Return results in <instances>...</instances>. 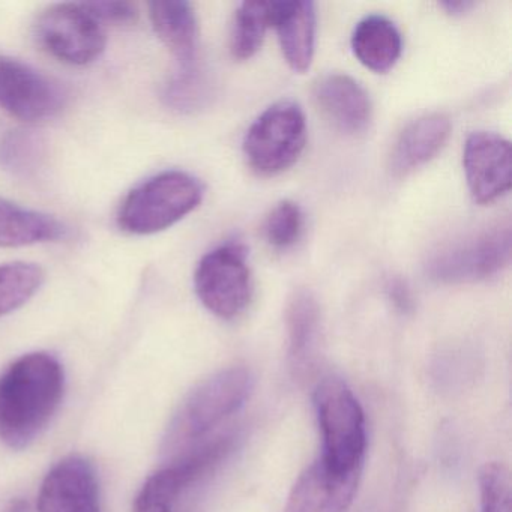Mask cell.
Returning <instances> with one entry per match:
<instances>
[{"mask_svg":"<svg viewBox=\"0 0 512 512\" xmlns=\"http://www.w3.org/2000/svg\"><path fill=\"white\" fill-rule=\"evenodd\" d=\"M65 392L61 362L28 353L0 374V440L13 449L31 445L52 421Z\"/></svg>","mask_w":512,"mask_h":512,"instance_id":"1","label":"cell"},{"mask_svg":"<svg viewBox=\"0 0 512 512\" xmlns=\"http://www.w3.org/2000/svg\"><path fill=\"white\" fill-rule=\"evenodd\" d=\"M251 389L253 376L244 367L227 368L200 383L173 416L164 437V454L176 460L199 446L215 427L244 406Z\"/></svg>","mask_w":512,"mask_h":512,"instance_id":"2","label":"cell"},{"mask_svg":"<svg viewBox=\"0 0 512 512\" xmlns=\"http://www.w3.org/2000/svg\"><path fill=\"white\" fill-rule=\"evenodd\" d=\"M314 407L323 439L320 458L335 472H362L367 430L352 389L338 377H326L314 391Z\"/></svg>","mask_w":512,"mask_h":512,"instance_id":"3","label":"cell"},{"mask_svg":"<svg viewBox=\"0 0 512 512\" xmlns=\"http://www.w3.org/2000/svg\"><path fill=\"white\" fill-rule=\"evenodd\" d=\"M205 188L190 173L170 170L134 188L121 205L118 223L131 235H154L175 226L202 203Z\"/></svg>","mask_w":512,"mask_h":512,"instance_id":"4","label":"cell"},{"mask_svg":"<svg viewBox=\"0 0 512 512\" xmlns=\"http://www.w3.org/2000/svg\"><path fill=\"white\" fill-rule=\"evenodd\" d=\"M307 145V121L301 106L283 100L269 106L248 128L244 155L260 176H275L289 170Z\"/></svg>","mask_w":512,"mask_h":512,"instance_id":"5","label":"cell"},{"mask_svg":"<svg viewBox=\"0 0 512 512\" xmlns=\"http://www.w3.org/2000/svg\"><path fill=\"white\" fill-rule=\"evenodd\" d=\"M511 226L500 223L437 251L427 274L440 284L481 283L502 274L511 262Z\"/></svg>","mask_w":512,"mask_h":512,"instance_id":"6","label":"cell"},{"mask_svg":"<svg viewBox=\"0 0 512 512\" xmlns=\"http://www.w3.org/2000/svg\"><path fill=\"white\" fill-rule=\"evenodd\" d=\"M194 287L200 302L220 319L232 320L244 313L253 296L247 250L229 242L209 251L197 266Z\"/></svg>","mask_w":512,"mask_h":512,"instance_id":"7","label":"cell"},{"mask_svg":"<svg viewBox=\"0 0 512 512\" xmlns=\"http://www.w3.org/2000/svg\"><path fill=\"white\" fill-rule=\"evenodd\" d=\"M235 443L236 434L215 437L149 476L134 503V512L175 511L182 494L214 472L233 451Z\"/></svg>","mask_w":512,"mask_h":512,"instance_id":"8","label":"cell"},{"mask_svg":"<svg viewBox=\"0 0 512 512\" xmlns=\"http://www.w3.org/2000/svg\"><path fill=\"white\" fill-rule=\"evenodd\" d=\"M35 35L49 55L77 67L97 61L107 46L103 25L83 4H58L47 8L35 25Z\"/></svg>","mask_w":512,"mask_h":512,"instance_id":"9","label":"cell"},{"mask_svg":"<svg viewBox=\"0 0 512 512\" xmlns=\"http://www.w3.org/2000/svg\"><path fill=\"white\" fill-rule=\"evenodd\" d=\"M58 82L16 59L0 56V109L23 122L46 121L64 109Z\"/></svg>","mask_w":512,"mask_h":512,"instance_id":"10","label":"cell"},{"mask_svg":"<svg viewBox=\"0 0 512 512\" xmlns=\"http://www.w3.org/2000/svg\"><path fill=\"white\" fill-rule=\"evenodd\" d=\"M463 167L470 196L490 205L511 190V143L499 134L475 131L464 143Z\"/></svg>","mask_w":512,"mask_h":512,"instance_id":"11","label":"cell"},{"mask_svg":"<svg viewBox=\"0 0 512 512\" xmlns=\"http://www.w3.org/2000/svg\"><path fill=\"white\" fill-rule=\"evenodd\" d=\"M38 512H100L94 466L79 455L59 461L41 485Z\"/></svg>","mask_w":512,"mask_h":512,"instance_id":"12","label":"cell"},{"mask_svg":"<svg viewBox=\"0 0 512 512\" xmlns=\"http://www.w3.org/2000/svg\"><path fill=\"white\" fill-rule=\"evenodd\" d=\"M359 479L361 472H335L319 457L293 485L286 512H346Z\"/></svg>","mask_w":512,"mask_h":512,"instance_id":"13","label":"cell"},{"mask_svg":"<svg viewBox=\"0 0 512 512\" xmlns=\"http://www.w3.org/2000/svg\"><path fill=\"white\" fill-rule=\"evenodd\" d=\"M313 97L322 115L332 127L344 134H361L371 121L370 95L364 86L347 76L332 73L320 77L313 86Z\"/></svg>","mask_w":512,"mask_h":512,"instance_id":"14","label":"cell"},{"mask_svg":"<svg viewBox=\"0 0 512 512\" xmlns=\"http://www.w3.org/2000/svg\"><path fill=\"white\" fill-rule=\"evenodd\" d=\"M316 23L313 2H272V28L277 31L284 58L295 73H305L313 64Z\"/></svg>","mask_w":512,"mask_h":512,"instance_id":"15","label":"cell"},{"mask_svg":"<svg viewBox=\"0 0 512 512\" xmlns=\"http://www.w3.org/2000/svg\"><path fill=\"white\" fill-rule=\"evenodd\" d=\"M451 121L443 113H430L410 122L392 148L389 166L395 176H406L430 163L448 142Z\"/></svg>","mask_w":512,"mask_h":512,"instance_id":"16","label":"cell"},{"mask_svg":"<svg viewBox=\"0 0 512 512\" xmlns=\"http://www.w3.org/2000/svg\"><path fill=\"white\" fill-rule=\"evenodd\" d=\"M149 16L158 37L175 56L176 67L199 64V26L196 11L190 2H152Z\"/></svg>","mask_w":512,"mask_h":512,"instance_id":"17","label":"cell"},{"mask_svg":"<svg viewBox=\"0 0 512 512\" xmlns=\"http://www.w3.org/2000/svg\"><path fill=\"white\" fill-rule=\"evenodd\" d=\"M289 359L296 374L305 373L316 361L322 334V311L310 290L293 293L286 308Z\"/></svg>","mask_w":512,"mask_h":512,"instance_id":"18","label":"cell"},{"mask_svg":"<svg viewBox=\"0 0 512 512\" xmlns=\"http://www.w3.org/2000/svg\"><path fill=\"white\" fill-rule=\"evenodd\" d=\"M355 58L374 73H386L394 68L403 52V38L388 17L368 16L355 26L352 34Z\"/></svg>","mask_w":512,"mask_h":512,"instance_id":"19","label":"cell"},{"mask_svg":"<svg viewBox=\"0 0 512 512\" xmlns=\"http://www.w3.org/2000/svg\"><path fill=\"white\" fill-rule=\"evenodd\" d=\"M65 235L67 229L56 218L0 199V248L53 242Z\"/></svg>","mask_w":512,"mask_h":512,"instance_id":"20","label":"cell"},{"mask_svg":"<svg viewBox=\"0 0 512 512\" xmlns=\"http://www.w3.org/2000/svg\"><path fill=\"white\" fill-rule=\"evenodd\" d=\"M272 28V2H244L233 17L230 52L238 61L253 58Z\"/></svg>","mask_w":512,"mask_h":512,"instance_id":"21","label":"cell"},{"mask_svg":"<svg viewBox=\"0 0 512 512\" xmlns=\"http://www.w3.org/2000/svg\"><path fill=\"white\" fill-rule=\"evenodd\" d=\"M43 281V269L34 263L0 265V317L23 307L40 290Z\"/></svg>","mask_w":512,"mask_h":512,"instance_id":"22","label":"cell"},{"mask_svg":"<svg viewBox=\"0 0 512 512\" xmlns=\"http://www.w3.org/2000/svg\"><path fill=\"white\" fill-rule=\"evenodd\" d=\"M209 97L211 85L199 64L176 67L164 88L167 106L179 112H196L208 103Z\"/></svg>","mask_w":512,"mask_h":512,"instance_id":"23","label":"cell"},{"mask_svg":"<svg viewBox=\"0 0 512 512\" xmlns=\"http://www.w3.org/2000/svg\"><path fill=\"white\" fill-rule=\"evenodd\" d=\"M304 214L301 206L292 200L277 203L263 223V236L275 250H287L301 238Z\"/></svg>","mask_w":512,"mask_h":512,"instance_id":"24","label":"cell"},{"mask_svg":"<svg viewBox=\"0 0 512 512\" xmlns=\"http://www.w3.org/2000/svg\"><path fill=\"white\" fill-rule=\"evenodd\" d=\"M43 157V143L31 131H13L0 145V160L7 169L28 175Z\"/></svg>","mask_w":512,"mask_h":512,"instance_id":"25","label":"cell"},{"mask_svg":"<svg viewBox=\"0 0 512 512\" xmlns=\"http://www.w3.org/2000/svg\"><path fill=\"white\" fill-rule=\"evenodd\" d=\"M482 512H511V476L502 463H487L479 472Z\"/></svg>","mask_w":512,"mask_h":512,"instance_id":"26","label":"cell"},{"mask_svg":"<svg viewBox=\"0 0 512 512\" xmlns=\"http://www.w3.org/2000/svg\"><path fill=\"white\" fill-rule=\"evenodd\" d=\"M83 7L101 25H133L139 19V10L130 2H88Z\"/></svg>","mask_w":512,"mask_h":512,"instance_id":"27","label":"cell"},{"mask_svg":"<svg viewBox=\"0 0 512 512\" xmlns=\"http://www.w3.org/2000/svg\"><path fill=\"white\" fill-rule=\"evenodd\" d=\"M386 292H388L389 299L392 304L401 311L412 310L413 299L406 281L401 278H391L386 284Z\"/></svg>","mask_w":512,"mask_h":512,"instance_id":"28","label":"cell"},{"mask_svg":"<svg viewBox=\"0 0 512 512\" xmlns=\"http://www.w3.org/2000/svg\"><path fill=\"white\" fill-rule=\"evenodd\" d=\"M440 7L446 11V13L451 14V16H464V14L469 13L475 4L473 2H467V0H448V2H442Z\"/></svg>","mask_w":512,"mask_h":512,"instance_id":"29","label":"cell"},{"mask_svg":"<svg viewBox=\"0 0 512 512\" xmlns=\"http://www.w3.org/2000/svg\"><path fill=\"white\" fill-rule=\"evenodd\" d=\"M7 512H29L28 502L23 499L13 500L11 505L8 506Z\"/></svg>","mask_w":512,"mask_h":512,"instance_id":"30","label":"cell"}]
</instances>
